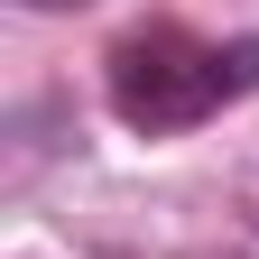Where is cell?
<instances>
[{
	"instance_id": "cell-1",
	"label": "cell",
	"mask_w": 259,
	"mask_h": 259,
	"mask_svg": "<svg viewBox=\"0 0 259 259\" xmlns=\"http://www.w3.org/2000/svg\"><path fill=\"white\" fill-rule=\"evenodd\" d=\"M259 83V37H232V47H204L185 28H139V37L111 47V111L130 130H194L213 120L222 102H241Z\"/></svg>"
},
{
	"instance_id": "cell-2",
	"label": "cell",
	"mask_w": 259,
	"mask_h": 259,
	"mask_svg": "<svg viewBox=\"0 0 259 259\" xmlns=\"http://www.w3.org/2000/svg\"><path fill=\"white\" fill-rule=\"evenodd\" d=\"M28 10H74V0H28Z\"/></svg>"
}]
</instances>
